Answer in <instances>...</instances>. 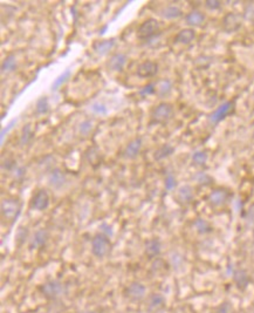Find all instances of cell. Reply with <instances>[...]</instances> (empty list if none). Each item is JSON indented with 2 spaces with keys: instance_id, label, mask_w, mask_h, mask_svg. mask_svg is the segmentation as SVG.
<instances>
[{
  "instance_id": "obj_1",
  "label": "cell",
  "mask_w": 254,
  "mask_h": 313,
  "mask_svg": "<svg viewBox=\"0 0 254 313\" xmlns=\"http://www.w3.org/2000/svg\"><path fill=\"white\" fill-rule=\"evenodd\" d=\"M39 291L48 300H58L65 293V285L58 279H49L40 285Z\"/></svg>"
},
{
  "instance_id": "obj_2",
  "label": "cell",
  "mask_w": 254,
  "mask_h": 313,
  "mask_svg": "<svg viewBox=\"0 0 254 313\" xmlns=\"http://www.w3.org/2000/svg\"><path fill=\"white\" fill-rule=\"evenodd\" d=\"M111 242L108 236L103 234L95 235L94 238L91 239V253L97 258H103L110 252L111 250Z\"/></svg>"
},
{
  "instance_id": "obj_3",
  "label": "cell",
  "mask_w": 254,
  "mask_h": 313,
  "mask_svg": "<svg viewBox=\"0 0 254 313\" xmlns=\"http://www.w3.org/2000/svg\"><path fill=\"white\" fill-rule=\"evenodd\" d=\"M21 205L20 202L15 198H6L1 203V217L6 222L15 223L20 214Z\"/></svg>"
},
{
  "instance_id": "obj_4",
  "label": "cell",
  "mask_w": 254,
  "mask_h": 313,
  "mask_svg": "<svg viewBox=\"0 0 254 313\" xmlns=\"http://www.w3.org/2000/svg\"><path fill=\"white\" fill-rule=\"evenodd\" d=\"M123 295L129 301L138 303V301H142L145 298L147 289H145L144 285L139 283V282H133V283H130L127 287H125Z\"/></svg>"
},
{
  "instance_id": "obj_5",
  "label": "cell",
  "mask_w": 254,
  "mask_h": 313,
  "mask_svg": "<svg viewBox=\"0 0 254 313\" xmlns=\"http://www.w3.org/2000/svg\"><path fill=\"white\" fill-rule=\"evenodd\" d=\"M160 31V22L156 19L150 18L148 20H145L141 26L138 27L137 31V37L142 40H148V39L155 37Z\"/></svg>"
},
{
  "instance_id": "obj_6",
  "label": "cell",
  "mask_w": 254,
  "mask_h": 313,
  "mask_svg": "<svg viewBox=\"0 0 254 313\" xmlns=\"http://www.w3.org/2000/svg\"><path fill=\"white\" fill-rule=\"evenodd\" d=\"M242 20H244V18L240 13H227L223 19V29L226 33L237 32L242 26Z\"/></svg>"
},
{
  "instance_id": "obj_7",
  "label": "cell",
  "mask_w": 254,
  "mask_h": 313,
  "mask_svg": "<svg viewBox=\"0 0 254 313\" xmlns=\"http://www.w3.org/2000/svg\"><path fill=\"white\" fill-rule=\"evenodd\" d=\"M166 300L165 297L161 293H151L148 297L147 305H145V310L148 313H160L165 309Z\"/></svg>"
},
{
  "instance_id": "obj_8",
  "label": "cell",
  "mask_w": 254,
  "mask_h": 313,
  "mask_svg": "<svg viewBox=\"0 0 254 313\" xmlns=\"http://www.w3.org/2000/svg\"><path fill=\"white\" fill-rule=\"evenodd\" d=\"M174 115V108L170 103H160L155 110H152V119L155 122L158 124H164V122L169 121Z\"/></svg>"
},
{
  "instance_id": "obj_9",
  "label": "cell",
  "mask_w": 254,
  "mask_h": 313,
  "mask_svg": "<svg viewBox=\"0 0 254 313\" xmlns=\"http://www.w3.org/2000/svg\"><path fill=\"white\" fill-rule=\"evenodd\" d=\"M234 101H226L220 105L216 110L210 115V122L213 125L219 124L220 121L226 119L234 110Z\"/></svg>"
},
{
  "instance_id": "obj_10",
  "label": "cell",
  "mask_w": 254,
  "mask_h": 313,
  "mask_svg": "<svg viewBox=\"0 0 254 313\" xmlns=\"http://www.w3.org/2000/svg\"><path fill=\"white\" fill-rule=\"evenodd\" d=\"M230 191L223 188H218L214 189L213 191H211V194L209 195L208 201L212 208H220V206L225 205L227 203V201L230 200Z\"/></svg>"
},
{
  "instance_id": "obj_11",
  "label": "cell",
  "mask_w": 254,
  "mask_h": 313,
  "mask_svg": "<svg viewBox=\"0 0 254 313\" xmlns=\"http://www.w3.org/2000/svg\"><path fill=\"white\" fill-rule=\"evenodd\" d=\"M49 202H51V198H49L48 192L46 190L41 189L33 196L32 201H30V206L34 210L44 211L48 208Z\"/></svg>"
},
{
  "instance_id": "obj_12",
  "label": "cell",
  "mask_w": 254,
  "mask_h": 313,
  "mask_svg": "<svg viewBox=\"0 0 254 313\" xmlns=\"http://www.w3.org/2000/svg\"><path fill=\"white\" fill-rule=\"evenodd\" d=\"M158 72V65L155 61L145 60L137 67V75L141 78L155 77Z\"/></svg>"
},
{
  "instance_id": "obj_13",
  "label": "cell",
  "mask_w": 254,
  "mask_h": 313,
  "mask_svg": "<svg viewBox=\"0 0 254 313\" xmlns=\"http://www.w3.org/2000/svg\"><path fill=\"white\" fill-rule=\"evenodd\" d=\"M144 252L148 258H157L162 252V243L158 238H151L147 240L144 244Z\"/></svg>"
},
{
  "instance_id": "obj_14",
  "label": "cell",
  "mask_w": 254,
  "mask_h": 313,
  "mask_svg": "<svg viewBox=\"0 0 254 313\" xmlns=\"http://www.w3.org/2000/svg\"><path fill=\"white\" fill-rule=\"evenodd\" d=\"M194 197V189H192V187L189 186V184L179 187L177 190V194H176V200H177V202L181 204V205H186V204L191 203Z\"/></svg>"
},
{
  "instance_id": "obj_15",
  "label": "cell",
  "mask_w": 254,
  "mask_h": 313,
  "mask_svg": "<svg viewBox=\"0 0 254 313\" xmlns=\"http://www.w3.org/2000/svg\"><path fill=\"white\" fill-rule=\"evenodd\" d=\"M47 240H48V233H47V230L39 229L38 231H35L30 240V249H32V250L43 249L46 245Z\"/></svg>"
},
{
  "instance_id": "obj_16",
  "label": "cell",
  "mask_w": 254,
  "mask_h": 313,
  "mask_svg": "<svg viewBox=\"0 0 254 313\" xmlns=\"http://www.w3.org/2000/svg\"><path fill=\"white\" fill-rule=\"evenodd\" d=\"M232 278L236 286L238 287L239 290H241V291L246 290L247 286L251 283V277L248 275L247 271L244 269H238L234 271Z\"/></svg>"
},
{
  "instance_id": "obj_17",
  "label": "cell",
  "mask_w": 254,
  "mask_h": 313,
  "mask_svg": "<svg viewBox=\"0 0 254 313\" xmlns=\"http://www.w3.org/2000/svg\"><path fill=\"white\" fill-rule=\"evenodd\" d=\"M66 176L60 169H53L48 175V184L54 189H60L65 186Z\"/></svg>"
},
{
  "instance_id": "obj_18",
  "label": "cell",
  "mask_w": 254,
  "mask_h": 313,
  "mask_svg": "<svg viewBox=\"0 0 254 313\" xmlns=\"http://www.w3.org/2000/svg\"><path fill=\"white\" fill-rule=\"evenodd\" d=\"M127 60V55L123 54V53H116V54H114L113 57L110 58V60H109V69H111V71L114 72H121L122 69L124 68Z\"/></svg>"
},
{
  "instance_id": "obj_19",
  "label": "cell",
  "mask_w": 254,
  "mask_h": 313,
  "mask_svg": "<svg viewBox=\"0 0 254 313\" xmlns=\"http://www.w3.org/2000/svg\"><path fill=\"white\" fill-rule=\"evenodd\" d=\"M141 148H142V140L139 138L133 140V141L128 144L127 148H125L124 150L125 157L128 158L137 157L139 152H141Z\"/></svg>"
},
{
  "instance_id": "obj_20",
  "label": "cell",
  "mask_w": 254,
  "mask_h": 313,
  "mask_svg": "<svg viewBox=\"0 0 254 313\" xmlns=\"http://www.w3.org/2000/svg\"><path fill=\"white\" fill-rule=\"evenodd\" d=\"M196 38V32L192 29L181 30L177 35H176V41L183 45H188L194 40Z\"/></svg>"
},
{
  "instance_id": "obj_21",
  "label": "cell",
  "mask_w": 254,
  "mask_h": 313,
  "mask_svg": "<svg viewBox=\"0 0 254 313\" xmlns=\"http://www.w3.org/2000/svg\"><path fill=\"white\" fill-rule=\"evenodd\" d=\"M115 45V39H108V40L99 41L94 45V51L99 55H105L110 51Z\"/></svg>"
},
{
  "instance_id": "obj_22",
  "label": "cell",
  "mask_w": 254,
  "mask_h": 313,
  "mask_svg": "<svg viewBox=\"0 0 254 313\" xmlns=\"http://www.w3.org/2000/svg\"><path fill=\"white\" fill-rule=\"evenodd\" d=\"M185 20L190 26H200L205 20V16L199 11H192L191 13L186 16Z\"/></svg>"
},
{
  "instance_id": "obj_23",
  "label": "cell",
  "mask_w": 254,
  "mask_h": 313,
  "mask_svg": "<svg viewBox=\"0 0 254 313\" xmlns=\"http://www.w3.org/2000/svg\"><path fill=\"white\" fill-rule=\"evenodd\" d=\"M194 228L196 229L197 233L200 234V235L210 234L212 231L211 224L208 222V220L204 219H197L196 220H194Z\"/></svg>"
},
{
  "instance_id": "obj_24",
  "label": "cell",
  "mask_w": 254,
  "mask_h": 313,
  "mask_svg": "<svg viewBox=\"0 0 254 313\" xmlns=\"http://www.w3.org/2000/svg\"><path fill=\"white\" fill-rule=\"evenodd\" d=\"M161 15L164 19L171 20V19L179 18V16H181V15H183V12H181L180 8L177 7V6H167V7L164 8L163 11H162Z\"/></svg>"
},
{
  "instance_id": "obj_25",
  "label": "cell",
  "mask_w": 254,
  "mask_h": 313,
  "mask_svg": "<svg viewBox=\"0 0 254 313\" xmlns=\"http://www.w3.org/2000/svg\"><path fill=\"white\" fill-rule=\"evenodd\" d=\"M16 68V58L13 54L7 55L6 59L2 61L1 72L2 73H11Z\"/></svg>"
},
{
  "instance_id": "obj_26",
  "label": "cell",
  "mask_w": 254,
  "mask_h": 313,
  "mask_svg": "<svg viewBox=\"0 0 254 313\" xmlns=\"http://www.w3.org/2000/svg\"><path fill=\"white\" fill-rule=\"evenodd\" d=\"M174 152H175V148L172 147L171 144H164V146H162L160 149L155 153V160L160 161V160H163V158L169 157L170 155L174 154Z\"/></svg>"
},
{
  "instance_id": "obj_27",
  "label": "cell",
  "mask_w": 254,
  "mask_h": 313,
  "mask_svg": "<svg viewBox=\"0 0 254 313\" xmlns=\"http://www.w3.org/2000/svg\"><path fill=\"white\" fill-rule=\"evenodd\" d=\"M69 78H71V69L67 68L66 71L63 72L62 74L59 75L57 79H55L54 82L52 83V91H57V89L60 88L61 86H62L63 83H65L66 81L69 79Z\"/></svg>"
},
{
  "instance_id": "obj_28",
  "label": "cell",
  "mask_w": 254,
  "mask_h": 313,
  "mask_svg": "<svg viewBox=\"0 0 254 313\" xmlns=\"http://www.w3.org/2000/svg\"><path fill=\"white\" fill-rule=\"evenodd\" d=\"M35 110L38 114H46L47 111L49 110V103H48V99L46 96L40 97V99L36 101V106H35Z\"/></svg>"
},
{
  "instance_id": "obj_29",
  "label": "cell",
  "mask_w": 254,
  "mask_h": 313,
  "mask_svg": "<svg viewBox=\"0 0 254 313\" xmlns=\"http://www.w3.org/2000/svg\"><path fill=\"white\" fill-rule=\"evenodd\" d=\"M33 138V131H32V125L30 124L25 125L24 128H22V131H21V138H20V144L21 146H25V144H27L30 141V139Z\"/></svg>"
},
{
  "instance_id": "obj_30",
  "label": "cell",
  "mask_w": 254,
  "mask_h": 313,
  "mask_svg": "<svg viewBox=\"0 0 254 313\" xmlns=\"http://www.w3.org/2000/svg\"><path fill=\"white\" fill-rule=\"evenodd\" d=\"M171 88H172L171 82H170L169 80H163L158 83L156 91H157L158 95H161V96H165V95H167L170 92H171Z\"/></svg>"
},
{
  "instance_id": "obj_31",
  "label": "cell",
  "mask_w": 254,
  "mask_h": 313,
  "mask_svg": "<svg viewBox=\"0 0 254 313\" xmlns=\"http://www.w3.org/2000/svg\"><path fill=\"white\" fill-rule=\"evenodd\" d=\"M232 312H233V306L228 300H225L223 301V303H220L219 305L214 307L213 311H212V313H232Z\"/></svg>"
},
{
  "instance_id": "obj_32",
  "label": "cell",
  "mask_w": 254,
  "mask_h": 313,
  "mask_svg": "<svg viewBox=\"0 0 254 313\" xmlns=\"http://www.w3.org/2000/svg\"><path fill=\"white\" fill-rule=\"evenodd\" d=\"M192 161L197 166H204L208 161V154L205 152H196L192 155Z\"/></svg>"
},
{
  "instance_id": "obj_33",
  "label": "cell",
  "mask_w": 254,
  "mask_h": 313,
  "mask_svg": "<svg viewBox=\"0 0 254 313\" xmlns=\"http://www.w3.org/2000/svg\"><path fill=\"white\" fill-rule=\"evenodd\" d=\"M91 129H93V122H91L90 120H85V121L81 122L79 125V133L83 136L89 135Z\"/></svg>"
},
{
  "instance_id": "obj_34",
  "label": "cell",
  "mask_w": 254,
  "mask_h": 313,
  "mask_svg": "<svg viewBox=\"0 0 254 313\" xmlns=\"http://www.w3.org/2000/svg\"><path fill=\"white\" fill-rule=\"evenodd\" d=\"M91 110H93V113L99 114V115H107V113H108L107 107H105V105H102V103H99V102L91 105Z\"/></svg>"
},
{
  "instance_id": "obj_35",
  "label": "cell",
  "mask_w": 254,
  "mask_h": 313,
  "mask_svg": "<svg viewBox=\"0 0 254 313\" xmlns=\"http://www.w3.org/2000/svg\"><path fill=\"white\" fill-rule=\"evenodd\" d=\"M176 187V178L172 174H167L165 177V189L166 190H174Z\"/></svg>"
},
{
  "instance_id": "obj_36",
  "label": "cell",
  "mask_w": 254,
  "mask_h": 313,
  "mask_svg": "<svg viewBox=\"0 0 254 313\" xmlns=\"http://www.w3.org/2000/svg\"><path fill=\"white\" fill-rule=\"evenodd\" d=\"M246 222L250 226H254V204L251 205L246 214Z\"/></svg>"
},
{
  "instance_id": "obj_37",
  "label": "cell",
  "mask_w": 254,
  "mask_h": 313,
  "mask_svg": "<svg viewBox=\"0 0 254 313\" xmlns=\"http://www.w3.org/2000/svg\"><path fill=\"white\" fill-rule=\"evenodd\" d=\"M205 6L208 7L209 10L216 11L218 8H220L222 4H220V1H218V0H208V1L205 2Z\"/></svg>"
},
{
  "instance_id": "obj_38",
  "label": "cell",
  "mask_w": 254,
  "mask_h": 313,
  "mask_svg": "<svg viewBox=\"0 0 254 313\" xmlns=\"http://www.w3.org/2000/svg\"><path fill=\"white\" fill-rule=\"evenodd\" d=\"M156 92V88H155V85L153 83H150V85L145 86V87L142 89L141 92H139V94L142 95H151Z\"/></svg>"
},
{
  "instance_id": "obj_39",
  "label": "cell",
  "mask_w": 254,
  "mask_h": 313,
  "mask_svg": "<svg viewBox=\"0 0 254 313\" xmlns=\"http://www.w3.org/2000/svg\"><path fill=\"white\" fill-rule=\"evenodd\" d=\"M27 235H29L27 228H20L18 230V234H16V240H21V242H24L25 238L27 237Z\"/></svg>"
},
{
  "instance_id": "obj_40",
  "label": "cell",
  "mask_w": 254,
  "mask_h": 313,
  "mask_svg": "<svg viewBox=\"0 0 254 313\" xmlns=\"http://www.w3.org/2000/svg\"><path fill=\"white\" fill-rule=\"evenodd\" d=\"M16 121H18V119H15V120H12V121L10 122V124H8L7 127H5L4 129L1 130V141L2 140H4L5 138V135H6V133H8V131H10L11 129H12L13 128V125H15L16 124Z\"/></svg>"
},
{
  "instance_id": "obj_41",
  "label": "cell",
  "mask_w": 254,
  "mask_h": 313,
  "mask_svg": "<svg viewBox=\"0 0 254 313\" xmlns=\"http://www.w3.org/2000/svg\"><path fill=\"white\" fill-rule=\"evenodd\" d=\"M196 178H197V182L200 183V184L210 183V182H208V181H211V178L209 177V176L206 175V174H203V172H200V174H198L196 176Z\"/></svg>"
},
{
  "instance_id": "obj_42",
  "label": "cell",
  "mask_w": 254,
  "mask_h": 313,
  "mask_svg": "<svg viewBox=\"0 0 254 313\" xmlns=\"http://www.w3.org/2000/svg\"><path fill=\"white\" fill-rule=\"evenodd\" d=\"M15 166V161H12V160H7L6 162H4V163H2V168L6 170H12Z\"/></svg>"
},
{
  "instance_id": "obj_43",
  "label": "cell",
  "mask_w": 254,
  "mask_h": 313,
  "mask_svg": "<svg viewBox=\"0 0 254 313\" xmlns=\"http://www.w3.org/2000/svg\"><path fill=\"white\" fill-rule=\"evenodd\" d=\"M24 175H25V168H20V169L16 170V174H15L16 178H21Z\"/></svg>"
},
{
  "instance_id": "obj_44",
  "label": "cell",
  "mask_w": 254,
  "mask_h": 313,
  "mask_svg": "<svg viewBox=\"0 0 254 313\" xmlns=\"http://www.w3.org/2000/svg\"><path fill=\"white\" fill-rule=\"evenodd\" d=\"M33 313H47V312H45V311H41V310H38V311H35V312H33Z\"/></svg>"
},
{
  "instance_id": "obj_45",
  "label": "cell",
  "mask_w": 254,
  "mask_h": 313,
  "mask_svg": "<svg viewBox=\"0 0 254 313\" xmlns=\"http://www.w3.org/2000/svg\"><path fill=\"white\" fill-rule=\"evenodd\" d=\"M83 313H95V312H93V311H86V312H83Z\"/></svg>"
},
{
  "instance_id": "obj_46",
  "label": "cell",
  "mask_w": 254,
  "mask_h": 313,
  "mask_svg": "<svg viewBox=\"0 0 254 313\" xmlns=\"http://www.w3.org/2000/svg\"><path fill=\"white\" fill-rule=\"evenodd\" d=\"M253 139H254V131H253Z\"/></svg>"
}]
</instances>
